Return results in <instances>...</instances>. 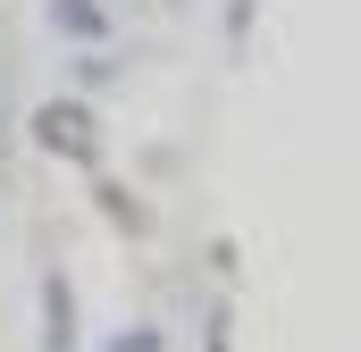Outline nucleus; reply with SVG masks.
Here are the masks:
<instances>
[{"label":"nucleus","mask_w":361,"mask_h":352,"mask_svg":"<svg viewBox=\"0 0 361 352\" xmlns=\"http://www.w3.org/2000/svg\"><path fill=\"white\" fill-rule=\"evenodd\" d=\"M51 25H59V34H76V42H101V34H109L101 0H51Z\"/></svg>","instance_id":"nucleus-3"},{"label":"nucleus","mask_w":361,"mask_h":352,"mask_svg":"<svg viewBox=\"0 0 361 352\" xmlns=\"http://www.w3.org/2000/svg\"><path fill=\"white\" fill-rule=\"evenodd\" d=\"M109 352H160V336H152V327H135V336L118 327V336H109Z\"/></svg>","instance_id":"nucleus-4"},{"label":"nucleus","mask_w":361,"mask_h":352,"mask_svg":"<svg viewBox=\"0 0 361 352\" xmlns=\"http://www.w3.org/2000/svg\"><path fill=\"white\" fill-rule=\"evenodd\" d=\"M34 143L42 151H59V160H101V126H92L85 101H51V109H34Z\"/></svg>","instance_id":"nucleus-1"},{"label":"nucleus","mask_w":361,"mask_h":352,"mask_svg":"<svg viewBox=\"0 0 361 352\" xmlns=\"http://www.w3.org/2000/svg\"><path fill=\"white\" fill-rule=\"evenodd\" d=\"M252 34V0H227V42H244Z\"/></svg>","instance_id":"nucleus-5"},{"label":"nucleus","mask_w":361,"mask_h":352,"mask_svg":"<svg viewBox=\"0 0 361 352\" xmlns=\"http://www.w3.org/2000/svg\"><path fill=\"white\" fill-rule=\"evenodd\" d=\"M210 352H227V327H210Z\"/></svg>","instance_id":"nucleus-6"},{"label":"nucleus","mask_w":361,"mask_h":352,"mask_svg":"<svg viewBox=\"0 0 361 352\" xmlns=\"http://www.w3.org/2000/svg\"><path fill=\"white\" fill-rule=\"evenodd\" d=\"M42 352H76V294H68V277H42Z\"/></svg>","instance_id":"nucleus-2"}]
</instances>
